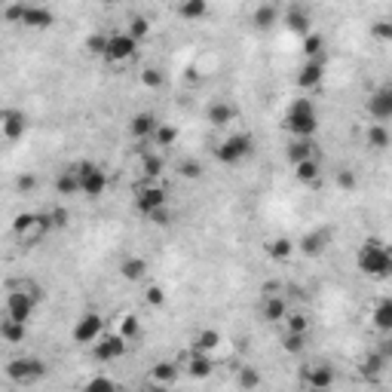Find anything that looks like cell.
I'll list each match as a JSON object with an SVG mask.
<instances>
[{
	"instance_id": "1",
	"label": "cell",
	"mask_w": 392,
	"mask_h": 392,
	"mask_svg": "<svg viewBox=\"0 0 392 392\" xmlns=\"http://www.w3.org/2000/svg\"><path fill=\"white\" fill-rule=\"evenodd\" d=\"M282 126L285 132H291V138H313L319 132V111L310 98H295L288 104L285 117H282Z\"/></svg>"
},
{
	"instance_id": "2",
	"label": "cell",
	"mask_w": 392,
	"mask_h": 392,
	"mask_svg": "<svg viewBox=\"0 0 392 392\" xmlns=\"http://www.w3.org/2000/svg\"><path fill=\"white\" fill-rule=\"evenodd\" d=\"M356 264H359V273H365L368 279H386L392 270V255L380 240H365L356 255Z\"/></svg>"
},
{
	"instance_id": "3",
	"label": "cell",
	"mask_w": 392,
	"mask_h": 392,
	"mask_svg": "<svg viewBox=\"0 0 392 392\" xmlns=\"http://www.w3.org/2000/svg\"><path fill=\"white\" fill-rule=\"evenodd\" d=\"M46 371H49V368H46L40 356H15L3 368L6 380H10L13 386H34V383H40L46 377Z\"/></svg>"
},
{
	"instance_id": "4",
	"label": "cell",
	"mask_w": 392,
	"mask_h": 392,
	"mask_svg": "<svg viewBox=\"0 0 392 392\" xmlns=\"http://www.w3.org/2000/svg\"><path fill=\"white\" fill-rule=\"evenodd\" d=\"M251 150H255V135L236 132L214 148V159H218L221 166H236V163H242L245 157H251Z\"/></svg>"
},
{
	"instance_id": "5",
	"label": "cell",
	"mask_w": 392,
	"mask_h": 392,
	"mask_svg": "<svg viewBox=\"0 0 392 392\" xmlns=\"http://www.w3.org/2000/svg\"><path fill=\"white\" fill-rule=\"evenodd\" d=\"M74 172H77V178H80V194L86 196V199L104 196V190H107V172H104L102 166L89 163V159H77Z\"/></svg>"
},
{
	"instance_id": "6",
	"label": "cell",
	"mask_w": 392,
	"mask_h": 392,
	"mask_svg": "<svg viewBox=\"0 0 392 392\" xmlns=\"http://www.w3.org/2000/svg\"><path fill=\"white\" fill-rule=\"evenodd\" d=\"M135 209L148 218L157 209H166V187L163 184H153V181H141L135 187Z\"/></svg>"
},
{
	"instance_id": "7",
	"label": "cell",
	"mask_w": 392,
	"mask_h": 392,
	"mask_svg": "<svg viewBox=\"0 0 392 392\" xmlns=\"http://www.w3.org/2000/svg\"><path fill=\"white\" fill-rule=\"evenodd\" d=\"M102 334H104V316L102 313H83V316L77 319L74 331H71L74 343H80V347H92Z\"/></svg>"
},
{
	"instance_id": "8",
	"label": "cell",
	"mask_w": 392,
	"mask_h": 392,
	"mask_svg": "<svg viewBox=\"0 0 392 392\" xmlns=\"http://www.w3.org/2000/svg\"><path fill=\"white\" fill-rule=\"evenodd\" d=\"M337 371L328 362H306L301 368V383L306 389H334Z\"/></svg>"
},
{
	"instance_id": "9",
	"label": "cell",
	"mask_w": 392,
	"mask_h": 392,
	"mask_svg": "<svg viewBox=\"0 0 392 392\" xmlns=\"http://www.w3.org/2000/svg\"><path fill=\"white\" fill-rule=\"evenodd\" d=\"M135 56H138V43L126 34V31L107 34V52H104L107 61H113V65H126V61H132Z\"/></svg>"
},
{
	"instance_id": "10",
	"label": "cell",
	"mask_w": 392,
	"mask_h": 392,
	"mask_svg": "<svg viewBox=\"0 0 392 392\" xmlns=\"http://www.w3.org/2000/svg\"><path fill=\"white\" fill-rule=\"evenodd\" d=\"M126 347H129V343L123 340L117 331H113V334H102L95 343H92V359H95V362H102V365L117 362V359L126 356Z\"/></svg>"
},
{
	"instance_id": "11",
	"label": "cell",
	"mask_w": 392,
	"mask_h": 392,
	"mask_svg": "<svg viewBox=\"0 0 392 392\" xmlns=\"http://www.w3.org/2000/svg\"><path fill=\"white\" fill-rule=\"evenodd\" d=\"M37 310V301L31 295H22V291H6V306H3V316L13 322H22L28 325L31 316Z\"/></svg>"
},
{
	"instance_id": "12",
	"label": "cell",
	"mask_w": 392,
	"mask_h": 392,
	"mask_svg": "<svg viewBox=\"0 0 392 392\" xmlns=\"http://www.w3.org/2000/svg\"><path fill=\"white\" fill-rule=\"evenodd\" d=\"M28 132V113L19 111V107H6L0 111V135L6 141H22Z\"/></svg>"
},
{
	"instance_id": "13",
	"label": "cell",
	"mask_w": 392,
	"mask_h": 392,
	"mask_svg": "<svg viewBox=\"0 0 392 392\" xmlns=\"http://www.w3.org/2000/svg\"><path fill=\"white\" fill-rule=\"evenodd\" d=\"M328 245H331V230L322 227V230H310V233H304L301 240L295 242V249L301 251L306 258H319L328 251Z\"/></svg>"
},
{
	"instance_id": "14",
	"label": "cell",
	"mask_w": 392,
	"mask_h": 392,
	"mask_svg": "<svg viewBox=\"0 0 392 392\" xmlns=\"http://www.w3.org/2000/svg\"><path fill=\"white\" fill-rule=\"evenodd\" d=\"M368 113H371L377 123L392 117V86L389 83H383V86H377L371 92V98H368Z\"/></svg>"
},
{
	"instance_id": "15",
	"label": "cell",
	"mask_w": 392,
	"mask_h": 392,
	"mask_svg": "<svg viewBox=\"0 0 392 392\" xmlns=\"http://www.w3.org/2000/svg\"><path fill=\"white\" fill-rule=\"evenodd\" d=\"M159 126V117L153 111H138L132 120H129V135L135 138V141H150L153 132H157Z\"/></svg>"
},
{
	"instance_id": "16",
	"label": "cell",
	"mask_w": 392,
	"mask_h": 392,
	"mask_svg": "<svg viewBox=\"0 0 392 392\" xmlns=\"http://www.w3.org/2000/svg\"><path fill=\"white\" fill-rule=\"evenodd\" d=\"M19 25L34 28V31H43V28L56 25V13H52V10H46V6L25 3V6H22V19H19Z\"/></svg>"
},
{
	"instance_id": "17",
	"label": "cell",
	"mask_w": 392,
	"mask_h": 392,
	"mask_svg": "<svg viewBox=\"0 0 392 392\" xmlns=\"http://www.w3.org/2000/svg\"><path fill=\"white\" fill-rule=\"evenodd\" d=\"M386 368H389V356L386 352H368V356L359 362V374L368 380V383H377L383 374H386Z\"/></svg>"
},
{
	"instance_id": "18",
	"label": "cell",
	"mask_w": 392,
	"mask_h": 392,
	"mask_svg": "<svg viewBox=\"0 0 392 392\" xmlns=\"http://www.w3.org/2000/svg\"><path fill=\"white\" fill-rule=\"evenodd\" d=\"M49 233H52V227H49V218H46V212H37V214H34V224H31L22 236H15V242L25 245V249H34V245L43 242Z\"/></svg>"
},
{
	"instance_id": "19",
	"label": "cell",
	"mask_w": 392,
	"mask_h": 392,
	"mask_svg": "<svg viewBox=\"0 0 392 392\" xmlns=\"http://www.w3.org/2000/svg\"><path fill=\"white\" fill-rule=\"evenodd\" d=\"M181 377V365L172 362V359H159V362L150 365V383H159V386L172 389Z\"/></svg>"
},
{
	"instance_id": "20",
	"label": "cell",
	"mask_w": 392,
	"mask_h": 392,
	"mask_svg": "<svg viewBox=\"0 0 392 392\" xmlns=\"http://www.w3.org/2000/svg\"><path fill=\"white\" fill-rule=\"evenodd\" d=\"M178 365L194 380H205V377H212V371H214L212 356H205V352H187V356H184V362H178Z\"/></svg>"
},
{
	"instance_id": "21",
	"label": "cell",
	"mask_w": 392,
	"mask_h": 392,
	"mask_svg": "<svg viewBox=\"0 0 392 392\" xmlns=\"http://www.w3.org/2000/svg\"><path fill=\"white\" fill-rule=\"evenodd\" d=\"M233 120H236V107L230 102H224V98H218V102H212L209 107H205V123L214 129H224Z\"/></svg>"
},
{
	"instance_id": "22",
	"label": "cell",
	"mask_w": 392,
	"mask_h": 392,
	"mask_svg": "<svg viewBox=\"0 0 392 392\" xmlns=\"http://www.w3.org/2000/svg\"><path fill=\"white\" fill-rule=\"evenodd\" d=\"M325 80V61H304V68L297 71V86L304 92H313Z\"/></svg>"
},
{
	"instance_id": "23",
	"label": "cell",
	"mask_w": 392,
	"mask_h": 392,
	"mask_svg": "<svg viewBox=\"0 0 392 392\" xmlns=\"http://www.w3.org/2000/svg\"><path fill=\"white\" fill-rule=\"evenodd\" d=\"M285 28L295 31V34H310L313 31V19H310V10L304 3H291L285 10Z\"/></svg>"
},
{
	"instance_id": "24",
	"label": "cell",
	"mask_w": 392,
	"mask_h": 392,
	"mask_svg": "<svg viewBox=\"0 0 392 392\" xmlns=\"http://www.w3.org/2000/svg\"><path fill=\"white\" fill-rule=\"evenodd\" d=\"M288 301L282 295H276V297H260V319L264 322H270V325H276V322H282L288 316Z\"/></svg>"
},
{
	"instance_id": "25",
	"label": "cell",
	"mask_w": 392,
	"mask_h": 392,
	"mask_svg": "<svg viewBox=\"0 0 392 392\" xmlns=\"http://www.w3.org/2000/svg\"><path fill=\"white\" fill-rule=\"evenodd\" d=\"M285 157L291 166H301L306 159L316 157V144H313V138H291L285 148Z\"/></svg>"
},
{
	"instance_id": "26",
	"label": "cell",
	"mask_w": 392,
	"mask_h": 392,
	"mask_svg": "<svg viewBox=\"0 0 392 392\" xmlns=\"http://www.w3.org/2000/svg\"><path fill=\"white\" fill-rule=\"evenodd\" d=\"M218 347H221L218 328H199V331L190 337V352H205V356H212Z\"/></svg>"
},
{
	"instance_id": "27",
	"label": "cell",
	"mask_w": 392,
	"mask_h": 392,
	"mask_svg": "<svg viewBox=\"0 0 392 392\" xmlns=\"http://www.w3.org/2000/svg\"><path fill=\"white\" fill-rule=\"evenodd\" d=\"M148 260H144L141 255H129V258H123L120 260V276L126 282H144L148 279Z\"/></svg>"
},
{
	"instance_id": "28",
	"label": "cell",
	"mask_w": 392,
	"mask_h": 392,
	"mask_svg": "<svg viewBox=\"0 0 392 392\" xmlns=\"http://www.w3.org/2000/svg\"><path fill=\"white\" fill-rule=\"evenodd\" d=\"M264 251L270 260H276V264H285L297 249H295V240H288V236H273V240L264 245Z\"/></svg>"
},
{
	"instance_id": "29",
	"label": "cell",
	"mask_w": 392,
	"mask_h": 392,
	"mask_svg": "<svg viewBox=\"0 0 392 392\" xmlns=\"http://www.w3.org/2000/svg\"><path fill=\"white\" fill-rule=\"evenodd\" d=\"M163 172H166L163 153H159V150H148V153H144V157H141V175H144V181L157 184L159 178H163Z\"/></svg>"
},
{
	"instance_id": "30",
	"label": "cell",
	"mask_w": 392,
	"mask_h": 392,
	"mask_svg": "<svg viewBox=\"0 0 392 392\" xmlns=\"http://www.w3.org/2000/svg\"><path fill=\"white\" fill-rule=\"evenodd\" d=\"M56 190L61 196H77V194H80V178H77V172H74V163L65 166L56 175Z\"/></svg>"
},
{
	"instance_id": "31",
	"label": "cell",
	"mask_w": 392,
	"mask_h": 392,
	"mask_svg": "<svg viewBox=\"0 0 392 392\" xmlns=\"http://www.w3.org/2000/svg\"><path fill=\"white\" fill-rule=\"evenodd\" d=\"M279 6L276 3H260V6H255V13H251V22H255V28H260V31H267V28H273L276 22H279Z\"/></svg>"
},
{
	"instance_id": "32",
	"label": "cell",
	"mask_w": 392,
	"mask_h": 392,
	"mask_svg": "<svg viewBox=\"0 0 392 392\" xmlns=\"http://www.w3.org/2000/svg\"><path fill=\"white\" fill-rule=\"evenodd\" d=\"M260 383H264V377H260V371L255 365H242L240 371H236V386L242 392H258Z\"/></svg>"
},
{
	"instance_id": "33",
	"label": "cell",
	"mask_w": 392,
	"mask_h": 392,
	"mask_svg": "<svg viewBox=\"0 0 392 392\" xmlns=\"http://www.w3.org/2000/svg\"><path fill=\"white\" fill-rule=\"evenodd\" d=\"M371 322H374V328L383 331V334L392 331V301L389 297L377 301V306H374V313H371Z\"/></svg>"
},
{
	"instance_id": "34",
	"label": "cell",
	"mask_w": 392,
	"mask_h": 392,
	"mask_svg": "<svg viewBox=\"0 0 392 392\" xmlns=\"http://www.w3.org/2000/svg\"><path fill=\"white\" fill-rule=\"evenodd\" d=\"M304 56H306V61H325V37L310 31L304 37Z\"/></svg>"
},
{
	"instance_id": "35",
	"label": "cell",
	"mask_w": 392,
	"mask_h": 392,
	"mask_svg": "<svg viewBox=\"0 0 392 392\" xmlns=\"http://www.w3.org/2000/svg\"><path fill=\"white\" fill-rule=\"evenodd\" d=\"M0 337H3L6 343H22L28 337V325H22V322H13V319H0Z\"/></svg>"
},
{
	"instance_id": "36",
	"label": "cell",
	"mask_w": 392,
	"mask_h": 392,
	"mask_svg": "<svg viewBox=\"0 0 392 392\" xmlns=\"http://www.w3.org/2000/svg\"><path fill=\"white\" fill-rule=\"evenodd\" d=\"M175 13H178L181 19H187V22H196V19H203V15L209 13V3H205V0H181V3L175 6Z\"/></svg>"
},
{
	"instance_id": "37",
	"label": "cell",
	"mask_w": 392,
	"mask_h": 392,
	"mask_svg": "<svg viewBox=\"0 0 392 392\" xmlns=\"http://www.w3.org/2000/svg\"><path fill=\"white\" fill-rule=\"evenodd\" d=\"M365 141H368V148H374V150H386L389 148V129L383 126V123H371L365 132Z\"/></svg>"
},
{
	"instance_id": "38",
	"label": "cell",
	"mask_w": 392,
	"mask_h": 392,
	"mask_svg": "<svg viewBox=\"0 0 392 392\" xmlns=\"http://www.w3.org/2000/svg\"><path fill=\"white\" fill-rule=\"evenodd\" d=\"M175 172H178L184 181H199L205 168H203V163H199L196 157H184V159H178V163H175Z\"/></svg>"
},
{
	"instance_id": "39",
	"label": "cell",
	"mask_w": 392,
	"mask_h": 392,
	"mask_svg": "<svg viewBox=\"0 0 392 392\" xmlns=\"http://www.w3.org/2000/svg\"><path fill=\"white\" fill-rule=\"evenodd\" d=\"M178 126H172V123H159V126H157V132H153V138H150V141L153 144H157V148L159 150H166V148H172V144L175 141H178Z\"/></svg>"
},
{
	"instance_id": "40",
	"label": "cell",
	"mask_w": 392,
	"mask_h": 392,
	"mask_svg": "<svg viewBox=\"0 0 392 392\" xmlns=\"http://www.w3.org/2000/svg\"><path fill=\"white\" fill-rule=\"evenodd\" d=\"M282 325H285V334H306L310 331V316L301 310H288V316L282 319Z\"/></svg>"
},
{
	"instance_id": "41",
	"label": "cell",
	"mask_w": 392,
	"mask_h": 392,
	"mask_svg": "<svg viewBox=\"0 0 392 392\" xmlns=\"http://www.w3.org/2000/svg\"><path fill=\"white\" fill-rule=\"evenodd\" d=\"M117 334L123 337V340H135L138 334H141V319L135 316V313H126V316H120V322H117Z\"/></svg>"
},
{
	"instance_id": "42",
	"label": "cell",
	"mask_w": 392,
	"mask_h": 392,
	"mask_svg": "<svg viewBox=\"0 0 392 392\" xmlns=\"http://www.w3.org/2000/svg\"><path fill=\"white\" fill-rule=\"evenodd\" d=\"M295 175H297V181H304V184H319V181H322V166H319V159L313 157V159H306V163L295 166Z\"/></svg>"
},
{
	"instance_id": "43",
	"label": "cell",
	"mask_w": 392,
	"mask_h": 392,
	"mask_svg": "<svg viewBox=\"0 0 392 392\" xmlns=\"http://www.w3.org/2000/svg\"><path fill=\"white\" fill-rule=\"evenodd\" d=\"M126 34L132 37L135 43H141L144 37H150V19H148V15H132V19H129V25H126Z\"/></svg>"
},
{
	"instance_id": "44",
	"label": "cell",
	"mask_w": 392,
	"mask_h": 392,
	"mask_svg": "<svg viewBox=\"0 0 392 392\" xmlns=\"http://www.w3.org/2000/svg\"><path fill=\"white\" fill-rule=\"evenodd\" d=\"M83 392H120L117 380H111L107 374H95V377H89L83 383Z\"/></svg>"
},
{
	"instance_id": "45",
	"label": "cell",
	"mask_w": 392,
	"mask_h": 392,
	"mask_svg": "<svg viewBox=\"0 0 392 392\" xmlns=\"http://www.w3.org/2000/svg\"><path fill=\"white\" fill-rule=\"evenodd\" d=\"M6 291H22V295H31L37 304H40V297H43V291H40V285H37L34 279H10V282H6Z\"/></svg>"
},
{
	"instance_id": "46",
	"label": "cell",
	"mask_w": 392,
	"mask_h": 392,
	"mask_svg": "<svg viewBox=\"0 0 392 392\" xmlns=\"http://www.w3.org/2000/svg\"><path fill=\"white\" fill-rule=\"evenodd\" d=\"M83 49H86L92 58H104V52H107V34H102V31L89 34L86 43H83Z\"/></svg>"
},
{
	"instance_id": "47",
	"label": "cell",
	"mask_w": 392,
	"mask_h": 392,
	"mask_svg": "<svg viewBox=\"0 0 392 392\" xmlns=\"http://www.w3.org/2000/svg\"><path fill=\"white\" fill-rule=\"evenodd\" d=\"M46 218H49L52 230H65L71 224V212H68L65 205H49V209H46Z\"/></svg>"
},
{
	"instance_id": "48",
	"label": "cell",
	"mask_w": 392,
	"mask_h": 392,
	"mask_svg": "<svg viewBox=\"0 0 392 392\" xmlns=\"http://www.w3.org/2000/svg\"><path fill=\"white\" fill-rule=\"evenodd\" d=\"M163 83H166V74L159 71L157 65H148V68L141 71V86H144V89H159Z\"/></svg>"
},
{
	"instance_id": "49",
	"label": "cell",
	"mask_w": 392,
	"mask_h": 392,
	"mask_svg": "<svg viewBox=\"0 0 392 392\" xmlns=\"http://www.w3.org/2000/svg\"><path fill=\"white\" fill-rule=\"evenodd\" d=\"M282 350L288 352V356H301L306 350V334H285L282 331Z\"/></svg>"
},
{
	"instance_id": "50",
	"label": "cell",
	"mask_w": 392,
	"mask_h": 392,
	"mask_svg": "<svg viewBox=\"0 0 392 392\" xmlns=\"http://www.w3.org/2000/svg\"><path fill=\"white\" fill-rule=\"evenodd\" d=\"M144 301H148V306H163L166 304V288L157 285V282H150L148 291H144Z\"/></svg>"
},
{
	"instance_id": "51",
	"label": "cell",
	"mask_w": 392,
	"mask_h": 392,
	"mask_svg": "<svg viewBox=\"0 0 392 392\" xmlns=\"http://www.w3.org/2000/svg\"><path fill=\"white\" fill-rule=\"evenodd\" d=\"M34 214H37V212H19V214H15V218H13V236H22V233H25V230L34 224Z\"/></svg>"
},
{
	"instance_id": "52",
	"label": "cell",
	"mask_w": 392,
	"mask_h": 392,
	"mask_svg": "<svg viewBox=\"0 0 392 392\" xmlns=\"http://www.w3.org/2000/svg\"><path fill=\"white\" fill-rule=\"evenodd\" d=\"M334 184H337L340 190H356L359 178H356V172H352V168H340V172L334 175Z\"/></svg>"
},
{
	"instance_id": "53",
	"label": "cell",
	"mask_w": 392,
	"mask_h": 392,
	"mask_svg": "<svg viewBox=\"0 0 392 392\" xmlns=\"http://www.w3.org/2000/svg\"><path fill=\"white\" fill-rule=\"evenodd\" d=\"M15 190H19V194H34L37 190V175L34 172L19 175V178H15Z\"/></svg>"
},
{
	"instance_id": "54",
	"label": "cell",
	"mask_w": 392,
	"mask_h": 392,
	"mask_svg": "<svg viewBox=\"0 0 392 392\" xmlns=\"http://www.w3.org/2000/svg\"><path fill=\"white\" fill-rule=\"evenodd\" d=\"M172 218H175V214L168 212V205H166V209H157L153 214H148V221H150V224H157V227H168V224H172Z\"/></svg>"
},
{
	"instance_id": "55",
	"label": "cell",
	"mask_w": 392,
	"mask_h": 392,
	"mask_svg": "<svg viewBox=\"0 0 392 392\" xmlns=\"http://www.w3.org/2000/svg\"><path fill=\"white\" fill-rule=\"evenodd\" d=\"M374 37H377V40H392V25L386 19H380V22H374Z\"/></svg>"
},
{
	"instance_id": "56",
	"label": "cell",
	"mask_w": 392,
	"mask_h": 392,
	"mask_svg": "<svg viewBox=\"0 0 392 392\" xmlns=\"http://www.w3.org/2000/svg\"><path fill=\"white\" fill-rule=\"evenodd\" d=\"M22 6H25V3H10V6L3 10V19H6V22H13V25H19V19H22Z\"/></svg>"
},
{
	"instance_id": "57",
	"label": "cell",
	"mask_w": 392,
	"mask_h": 392,
	"mask_svg": "<svg viewBox=\"0 0 392 392\" xmlns=\"http://www.w3.org/2000/svg\"><path fill=\"white\" fill-rule=\"evenodd\" d=\"M144 392H172L168 386H159V383H148V386H144Z\"/></svg>"
},
{
	"instance_id": "58",
	"label": "cell",
	"mask_w": 392,
	"mask_h": 392,
	"mask_svg": "<svg viewBox=\"0 0 392 392\" xmlns=\"http://www.w3.org/2000/svg\"><path fill=\"white\" fill-rule=\"evenodd\" d=\"M306 392H334V389H306Z\"/></svg>"
},
{
	"instance_id": "59",
	"label": "cell",
	"mask_w": 392,
	"mask_h": 392,
	"mask_svg": "<svg viewBox=\"0 0 392 392\" xmlns=\"http://www.w3.org/2000/svg\"><path fill=\"white\" fill-rule=\"evenodd\" d=\"M3 392H13V389H3Z\"/></svg>"
}]
</instances>
